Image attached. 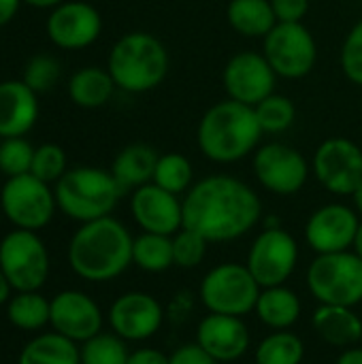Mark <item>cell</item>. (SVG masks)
<instances>
[{"label":"cell","instance_id":"25","mask_svg":"<svg viewBox=\"0 0 362 364\" xmlns=\"http://www.w3.org/2000/svg\"><path fill=\"white\" fill-rule=\"evenodd\" d=\"M115 87L117 85L107 68L85 66L70 77L68 96L81 109H100L111 100Z\"/></svg>","mask_w":362,"mask_h":364},{"label":"cell","instance_id":"21","mask_svg":"<svg viewBox=\"0 0 362 364\" xmlns=\"http://www.w3.org/2000/svg\"><path fill=\"white\" fill-rule=\"evenodd\" d=\"M38 94L21 79L0 81V139L28 134L38 119Z\"/></svg>","mask_w":362,"mask_h":364},{"label":"cell","instance_id":"27","mask_svg":"<svg viewBox=\"0 0 362 364\" xmlns=\"http://www.w3.org/2000/svg\"><path fill=\"white\" fill-rule=\"evenodd\" d=\"M17 364H81L79 346L60 333H43L19 352Z\"/></svg>","mask_w":362,"mask_h":364},{"label":"cell","instance_id":"5","mask_svg":"<svg viewBox=\"0 0 362 364\" xmlns=\"http://www.w3.org/2000/svg\"><path fill=\"white\" fill-rule=\"evenodd\" d=\"M53 192L58 209L81 224L111 215L124 194L113 173L96 166H77L66 171Z\"/></svg>","mask_w":362,"mask_h":364},{"label":"cell","instance_id":"4","mask_svg":"<svg viewBox=\"0 0 362 364\" xmlns=\"http://www.w3.org/2000/svg\"><path fill=\"white\" fill-rule=\"evenodd\" d=\"M107 70L124 92H151L169 73V51L149 32H128L111 47Z\"/></svg>","mask_w":362,"mask_h":364},{"label":"cell","instance_id":"8","mask_svg":"<svg viewBox=\"0 0 362 364\" xmlns=\"http://www.w3.org/2000/svg\"><path fill=\"white\" fill-rule=\"evenodd\" d=\"M0 269L15 292L41 290L49 277V252L34 230L15 228L0 241Z\"/></svg>","mask_w":362,"mask_h":364},{"label":"cell","instance_id":"39","mask_svg":"<svg viewBox=\"0 0 362 364\" xmlns=\"http://www.w3.org/2000/svg\"><path fill=\"white\" fill-rule=\"evenodd\" d=\"M271 6H273L277 21L299 23L305 19L309 11V0H271Z\"/></svg>","mask_w":362,"mask_h":364},{"label":"cell","instance_id":"26","mask_svg":"<svg viewBox=\"0 0 362 364\" xmlns=\"http://www.w3.org/2000/svg\"><path fill=\"white\" fill-rule=\"evenodd\" d=\"M226 17L230 28L247 38H265L277 23L271 0H230Z\"/></svg>","mask_w":362,"mask_h":364},{"label":"cell","instance_id":"9","mask_svg":"<svg viewBox=\"0 0 362 364\" xmlns=\"http://www.w3.org/2000/svg\"><path fill=\"white\" fill-rule=\"evenodd\" d=\"M0 209L15 228L38 232L53 220L55 192L32 173L9 177L0 190Z\"/></svg>","mask_w":362,"mask_h":364},{"label":"cell","instance_id":"19","mask_svg":"<svg viewBox=\"0 0 362 364\" xmlns=\"http://www.w3.org/2000/svg\"><path fill=\"white\" fill-rule=\"evenodd\" d=\"M102 322L105 318L100 307L85 292L62 290L51 299L49 326L75 343H85L102 333Z\"/></svg>","mask_w":362,"mask_h":364},{"label":"cell","instance_id":"18","mask_svg":"<svg viewBox=\"0 0 362 364\" xmlns=\"http://www.w3.org/2000/svg\"><path fill=\"white\" fill-rule=\"evenodd\" d=\"M361 226L356 209L339 203L316 209L305 224V239L316 254L348 252Z\"/></svg>","mask_w":362,"mask_h":364},{"label":"cell","instance_id":"43","mask_svg":"<svg viewBox=\"0 0 362 364\" xmlns=\"http://www.w3.org/2000/svg\"><path fill=\"white\" fill-rule=\"evenodd\" d=\"M335 364H362V348H346Z\"/></svg>","mask_w":362,"mask_h":364},{"label":"cell","instance_id":"37","mask_svg":"<svg viewBox=\"0 0 362 364\" xmlns=\"http://www.w3.org/2000/svg\"><path fill=\"white\" fill-rule=\"evenodd\" d=\"M207 247L209 241L190 230V228H181L177 235H173V262L179 269H196L198 264H203L205 256H207Z\"/></svg>","mask_w":362,"mask_h":364},{"label":"cell","instance_id":"36","mask_svg":"<svg viewBox=\"0 0 362 364\" xmlns=\"http://www.w3.org/2000/svg\"><path fill=\"white\" fill-rule=\"evenodd\" d=\"M66 171H68L66 151L60 145L45 143V145L34 147V158H32V168H30L34 177L51 186V183H58Z\"/></svg>","mask_w":362,"mask_h":364},{"label":"cell","instance_id":"47","mask_svg":"<svg viewBox=\"0 0 362 364\" xmlns=\"http://www.w3.org/2000/svg\"><path fill=\"white\" fill-rule=\"evenodd\" d=\"M352 203H354V209H356V213L362 215V183L356 188V192L352 194Z\"/></svg>","mask_w":362,"mask_h":364},{"label":"cell","instance_id":"33","mask_svg":"<svg viewBox=\"0 0 362 364\" xmlns=\"http://www.w3.org/2000/svg\"><path fill=\"white\" fill-rule=\"evenodd\" d=\"M254 111H256L262 132H267V134L286 132L294 124V117H297V109H294L292 100L288 96H282L275 92L271 96H267L265 100H260L254 107Z\"/></svg>","mask_w":362,"mask_h":364},{"label":"cell","instance_id":"1","mask_svg":"<svg viewBox=\"0 0 362 364\" xmlns=\"http://www.w3.org/2000/svg\"><path fill=\"white\" fill-rule=\"evenodd\" d=\"M262 218L258 194L241 179L211 175L196 181L183 198V228L209 243H230L247 235Z\"/></svg>","mask_w":362,"mask_h":364},{"label":"cell","instance_id":"35","mask_svg":"<svg viewBox=\"0 0 362 364\" xmlns=\"http://www.w3.org/2000/svg\"><path fill=\"white\" fill-rule=\"evenodd\" d=\"M60 73H62V66H60V62L53 55H49V53H36V55H32L26 62L21 81L32 92L41 94V92H49L58 83Z\"/></svg>","mask_w":362,"mask_h":364},{"label":"cell","instance_id":"40","mask_svg":"<svg viewBox=\"0 0 362 364\" xmlns=\"http://www.w3.org/2000/svg\"><path fill=\"white\" fill-rule=\"evenodd\" d=\"M171 364H220L211 358L198 343H188L171 354Z\"/></svg>","mask_w":362,"mask_h":364},{"label":"cell","instance_id":"20","mask_svg":"<svg viewBox=\"0 0 362 364\" xmlns=\"http://www.w3.org/2000/svg\"><path fill=\"white\" fill-rule=\"evenodd\" d=\"M196 343L218 363H235L247 354L252 337L241 318L209 314L198 322Z\"/></svg>","mask_w":362,"mask_h":364},{"label":"cell","instance_id":"6","mask_svg":"<svg viewBox=\"0 0 362 364\" xmlns=\"http://www.w3.org/2000/svg\"><path fill=\"white\" fill-rule=\"evenodd\" d=\"M307 288L320 305L362 303V260L354 252L318 254L307 271Z\"/></svg>","mask_w":362,"mask_h":364},{"label":"cell","instance_id":"42","mask_svg":"<svg viewBox=\"0 0 362 364\" xmlns=\"http://www.w3.org/2000/svg\"><path fill=\"white\" fill-rule=\"evenodd\" d=\"M21 0H0V28L6 26L19 11Z\"/></svg>","mask_w":362,"mask_h":364},{"label":"cell","instance_id":"15","mask_svg":"<svg viewBox=\"0 0 362 364\" xmlns=\"http://www.w3.org/2000/svg\"><path fill=\"white\" fill-rule=\"evenodd\" d=\"M100 13L83 0H64L47 17L49 41L60 49H85L100 36Z\"/></svg>","mask_w":362,"mask_h":364},{"label":"cell","instance_id":"14","mask_svg":"<svg viewBox=\"0 0 362 364\" xmlns=\"http://www.w3.org/2000/svg\"><path fill=\"white\" fill-rule=\"evenodd\" d=\"M222 81L230 100L256 107L260 100L275 92L277 75L267 62L265 53L239 51L226 62Z\"/></svg>","mask_w":362,"mask_h":364},{"label":"cell","instance_id":"49","mask_svg":"<svg viewBox=\"0 0 362 364\" xmlns=\"http://www.w3.org/2000/svg\"><path fill=\"white\" fill-rule=\"evenodd\" d=\"M254 364H258V363H254Z\"/></svg>","mask_w":362,"mask_h":364},{"label":"cell","instance_id":"45","mask_svg":"<svg viewBox=\"0 0 362 364\" xmlns=\"http://www.w3.org/2000/svg\"><path fill=\"white\" fill-rule=\"evenodd\" d=\"M21 2H26L28 6H34V9H55L64 0H21Z\"/></svg>","mask_w":362,"mask_h":364},{"label":"cell","instance_id":"32","mask_svg":"<svg viewBox=\"0 0 362 364\" xmlns=\"http://www.w3.org/2000/svg\"><path fill=\"white\" fill-rule=\"evenodd\" d=\"M81 364H128V348L115 333H98L79 348Z\"/></svg>","mask_w":362,"mask_h":364},{"label":"cell","instance_id":"3","mask_svg":"<svg viewBox=\"0 0 362 364\" xmlns=\"http://www.w3.org/2000/svg\"><path fill=\"white\" fill-rule=\"evenodd\" d=\"M262 134L254 107L228 98L205 111L196 128V143L211 162L233 164L254 154Z\"/></svg>","mask_w":362,"mask_h":364},{"label":"cell","instance_id":"29","mask_svg":"<svg viewBox=\"0 0 362 364\" xmlns=\"http://www.w3.org/2000/svg\"><path fill=\"white\" fill-rule=\"evenodd\" d=\"M132 264L145 273H164L173 262V237L141 232L132 243Z\"/></svg>","mask_w":362,"mask_h":364},{"label":"cell","instance_id":"38","mask_svg":"<svg viewBox=\"0 0 362 364\" xmlns=\"http://www.w3.org/2000/svg\"><path fill=\"white\" fill-rule=\"evenodd\" d=\"M341 68L346 77L362 87V19L348 32L341 47Z\"/></svg>","mask_w":362,"mask_h":364},{"label":"cell","instance_id":"30","mask_svg":"<svg viewBox=\"0 0 362 364\" xmlns=\"http://www.w3.org/2000/svg\"><path fill=\"white\" fill-rule=\"evenodd\" d=\"M305 358V346L299 335L290 331H275L258 343V364H301Z\"/></svg>","mask_w":362,"mask_h":364},{"label":"cell","instance_id":"13","mask_svg":"<svg viewBox=\"0 0 362 364\" xmlns=\"http://www.w3.org/2000/svg\"><path fill=\"white\" fill-rule=\"evenodd\" d=\"M254 175L265 190L290 196L305 188L309 164L299 149L286 143H267L254 151Z\"/></svg>","mask_w":362,"mask_h":364},{"label":"cell","instance_id":"44","mask_svg":"<svg viewBox=\"0 0 362 364\" xmlns=\"http://www.w3.org/2000/svg\"><path fill=\"white\" fill-rule=\"evenodd\" d=\"M11 284H9V279L4 277V273H2V269H0V305H6L9 303V299H11Z\"/></svg>","mask_w":362,"mask_h":364},{"label":"cell","instance_id":"24","mask_svg":"<svg viewBox=\"0 0 362 364\" xmlns=\"http://www.w3.org/2000/svg\"><path fill=\"white\" fill-rule=\"evenodd\" d=\"M260 322L273 331H290L303 311L301 299L294 290L284 286H273V288H262L256 309Z\"/></svg>","mask_w":362,"mask_h":364},{"label":"cell","instance_id":"23","mask_svg":"<svg viewBox=\"0 0 362 364\" xmlns=\"http://www.w3.org/2000/svg\"><path fill=\"white\" fill-rule=\"evenodd\" d=\"M158 158H160V154L151 145L132 143L115 156V160L111 164V173L124 192L137 190V188L154 181Z\"/></svg>","mask_w":362,"mask_h":364},{"label":"cell","instance_id":"28","mask_svg":"<svg viewBox=\"0 0 362 364\" xmlns=\"http://www.w3.org/2000/svg\"><path fill=\"white\" fill-rule=\"evenodd\" d=\"M6 318L19 331H41L49 324L51 301H47L38 290L15 292L6 303Z\"/></svg>","mask_w":362,"mask_h":364},{"label":"cell","instance_id":"2","mask_svg":"<svg viewBox=\"0 0 362 364\" xmlns=\"http://www.w3.org/2000/svg\"><path fill=\"white\" fill-rule=\"evenodd\" d=\"M132 235L115 218H98L79 226L68 243V264L87 282H111L132 264Z\"/></svg>","mask_w":362,"mask_h":364},{"label":"cell","instance_id":"34","mask_svg":"<svg viewBox=\"0 0 362 364\" xmlns=\"http://www.w3.org/2000/svg\"><path fill=\"white\" fill-rule=\"evenodd\" d=\"M34 147L23 136H11L0 141V173L9 177L28 175L32 168Z\"/></svg>","mask_w":362,"mask_h":364},{"label":"cell","instance_id":"12","mask_svg":"<svg viewBox=\"0 0 362 364\" xmlns=\"http://www.w3.org/2000/svg\"><path fill=\"white\" fill-rule=\"evenodd\" d=\"M312 168L324 190L352 196L362 183V149L346 136H331L318 145Z\"/></svg>","mask_w":362,"mask_h":364},{"label":"cell","instance_id":"10","mask_svg":"<svg viewBox=\"0 0 362 364\" xmlns=\"http://www.w3.org/2000/svg\"><path fill=\"white\" fill-rule=\"evenodd\" d=\"M262 41V53L277 77L303 79L314 70L318 60V45L303 21H277Z\"/></svg>","mask_w":362,"mask_h":364},{"label":"cell","instance_id":"41","mask_svg":"<svg viewBox=\"0 0 362 364\" xmlns=\"http://www.w3.org/2000/svg\"><path fill=\"white\" fill-rule=\"evenodd\" d=\"M128 364H171V356L154 348H143V350L130 352Z\"/></svg>","mask_w":362,"mask_h":364},{"label":"cell","instance_id":"16","mask_svg":"<svg viewBox=\"0 0 362 364\" xmlns=\"http://www.w3.org/2000/svg\"><path fill=\"white\" fill-rule=\"evenodd\" d=\"M164 322L160 301L147 292H126L109 307V326L124 341H147Z\"/></svg>","mask_w":362,"mask_h":364},{"label":"cell","instance_id":"17","mask_svg":"<svg viewBox=\"0 0 362 364\" xmlns=\"http://www.w3.org/2000/svg\"><path fill=\"white\" fill-rule=\"evenodd\" d=\"M130 213L143 232L173 237L183 228V200L154 181L132 190Z\"/></svg>","mask_w":362,"mask_h":364},{"label":"cell","instance_id":"31","mask_svg":"<svg viewBox=\"0 0 362 364\" xmlns=\"http://www.w3.org/2000/svg\"><path fill=\"white\" fill-rule=\"evenodd\" d=\"M192 179H194V168H192V162L183 154L173 151V154H162L158 158L156 173H154L156 186L179 196L194 186Z\"/></svg>","mask_w":362,"mask_h":364},{"label":"cell","instance_id":"7","mask_svg":"<svg viewBox=\"0 0 362 364\" xmlns=\"http://www.w3.org/2000/svg\"><path fill=\"white\" fill-rule=\"evenodd\" d=\"M260 290L262 288L245 264L224 262L203 277L198 299L209 314L243 318L256 309Z\"/></svg>","mask_w":362,"mask_h":364},{"label":"cell","instance_id":"11","mask_svg":"<svg viewBox=\"0 0 362 364\" xmlns=\"http://www.w3.org/2000/svg\"><path fill=\"white\" fill-rule=\"evenodd\" d=\"M299 262V243L282 226L265 228L247 252L245 267L254 275L260 288L284 286Z\"/></svg>","mask_w":362,"mask_h":364},{"label":"cell","instance_id":"46","mask_svg":"<svg viewBox=\"0 0 362 364\" xmlns=\"http://www.w3.org/2000/svg\"><path fill=\"white\" fill-rule=\"evenodd\" d=\"M352 252H354V254H356V256L362 260V222H361V226H358V230H356V239H354Z\"/></svg>","mask_w":362,"mask_h":364},{"label":"cell","instance_id":"22","mask_svg":"<svg viewBox=\"0 0 362 364\" xmlns=\"http://www.w3.org/2000/svg\"><path fill=\"white\" fill-rule=\"evenodd\" d=\"M314 331L335 348H352L362 339V320L354 307L320 305L314 311Z\"/></svg>","mask_w":362,"mask_h":364},{"label":"cell","instance_id":"48","mask_svg":"<svg viewBox=\"0 0 362 364\" xmlns=\"http://www.w3.org/2000/svg\"><path fill=\"white\" fill-rule=\"evenodd\" d=\"M2 218H4V215H2V209H0V226H2Z\"/></svg>","mask_w":362,"mask_h":364}]
</instances>
